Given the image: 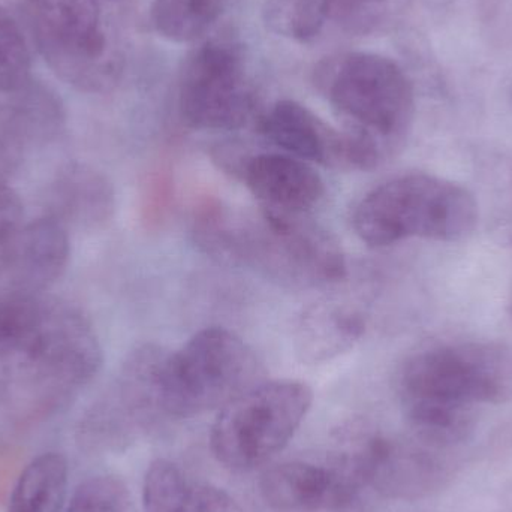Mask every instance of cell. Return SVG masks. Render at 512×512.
<instances>
[{"instance_id":"6da1fadb","label":"cell","mask_w":512,"mask_h":512,"mask_svg":"<svg viewBox=\"0 0 512 512\" xmlns=\"http://www.w3.org/2000/svg\"><path fill=\"white\" fill-rule=\"evenodd\" d=\"M191 234L198 249L219 264L248 268L288 288H316L346 276L342 246L307 215L264 209L246 215L206 200L195 209Z\"/></svg>"},{"instance_id":"7a4b0ae2","label":"cell","mask_w":512,"mask_h":512,"mask_svg":"<svg viewBox=\"0 0 512 512\" xmlns=\"http://www.w3.org/2000/svg\"><path fill=\"white\" fill-rule=\"evenodd\" d=\"M400 397L414 435L450 448L468 439L480 405L512 400V346L469 342L436 346L409 358Z\"/></svg>"},{"instance_id":"3957f363","label":"cell","mask_w":512,"mask_h":512,"mask_svg":"<svg viewBox=\"0 0 512 512\" xmlns=\"http://www.w3.org/2000/svg\"><path fill=\"white\" fill-rule=\"evenodd\" d=\"M327 98L366 161L375 170L399 153L411 131L414 87L394 60L375 53L328 57L315 72Z\"/></svg>"},{"instance_id":"277c9868","label":"cell","mask_w":512,"mask_h":512,"mask_svg":"<svg viewBox=\"0 0 512 512\" xmlns=\"http://www.w3.org/2000/svg\"><path fill=\"white\" fill-rule=\"evenodd\" d=\"M355 233L370 248L409 239L459 242L478 224L474 195L430 174L394 177L370 191L355 207Z\"/></svg>"},{"instance_id":"5b68a950","label":"cell","mask_w":512,"mask_h":512,"mask_svg":"<svg viewBox=\"0 0 512 512\" xmlns=\"http://www.w3.org/2000/svg\"><path fill=\"white\" fill-rule=\"evenodd\" d=\"M258 358L227 328H204L179 351L167 352L158 372L161 417L192 418L221 409L259 382Z\"/></svg>"},{"instance_id":"8992f818","label":"cell","mask_w":512,"mask_h":512,"mask_svg":"<svg viewBox=\"0 0 512 512\" xmlns=\"http://www.w3.org/2000/svg\"><path fill=\"white\" fill-rule=\"evenodd\" d=\"M24 15L39 54L69 86L105 93L119 83L123 59L101 0H26Z\"/></svg>"},{"instance_id":"52a82bcc","label":"cell","mask_w":512,"mask_h":512,"mask_svg":"<svg viewBox=\"0 0 512 512\" xmlns=\"http://www.w3.org/2000/svg\"><path fill=\"white\" fill-rule=\"evenodd\" d=\"M312 403L304 382H258L219 409L210 432L213 456L231 471L264 465L294 438Z\"/></svg>"},{"instance_id":"ba28073f","label":"cell","mask_w":512,"mask_h":512,"mask_svg":"<svg viewBox=\"0 0 512 512\" xmlns=\"http://www.w3.org/2000/svg\"><path fill=\"white\" fill-rule=\"evenodd\" d=\"M0 393L35 412L51 411L56 366L50 297L0 289Z\"/></svg>"},{"instance_id":"9c48e42d","label":"cell","mask_w":512,"mask_h":512,"mask_svg":"<svg viewBox=\"0 0 512 512\" xmlns=\"http://www.w3.org/2000/svg\"><path fill=\"white\" fill-rule=\"evenodd\" d=\"M179 110L201 131H236L254 116L255 93L242 45L215 36L195 48L179 81Z\"/></svg>"},{"instance_id":"30bf717a","label":"cell","mask_w":512,"mask_h":512,"mask_svg":"<svg viewBox=\"0 0 512 512\" xmlns=\"http://www.w3.org/2000/svg\"><path fill=\"white\" fill-rule=\"evenodd\" d=\"M448 448L414 435L391 439L373 433L369 487L385 499L418 501L442 489L451 475Z\"/></svg>"},{"instance_id":"8fae6325","label":"cell","mask_w":512,"mask_h":512,"mask_svg":"<svg viewBox=\"0 0 512 512\" xmlns=\"http://www.w3.org/2000/svg\"><path fill=\"white\" fill-rule=\"evenodd\" d=\"M259 490L276 512H352L366 492L328 460L279 463L262 475Z\"/></svg>"},{"instance_id":"7c38bea8","label":"cell","mask_w":512,"mask_h":512,"mask_svg":"<svg viewBox=\"0 0 512 512\" xmlns=\"http://www.w3.org/2000/svg\"><path fill=\"white\" fill-rule=\"evenodd\" d=\"M259 131L283 153L346 171H364L360 147L345 131L331 128L295 101H279L259 123Z\"/></svg>"},{"instance_id":"4fadbf2b","label":"cell","mask_w":512,"mask_h":512,"mask_svg":"<svg viewBox=\"0 0 512 512\" xmlns=\"http://www.w3.org/2000/svg\"><path fill=\"white\" fill-rule=\"evenodd\" d=\"M71 255L68 228L51 216L23 225L0 246V288L42 295L59 282Z\"/></svg>"},{"instance_id":"5bb4252c","label":"cell","mask_w":512,"mask_h":512,"mask_svg":"<svg viewBox=\"0 0 512 512\" xmlns=\"http://www.w3.org/2000/svg\"><path fill=\"white\" fill-rule=\"evenodd\" d=\"M239 179L261 209L282 215H307L325 194L321 176L306 161L288 153L248 156Z\"/></svg>"},{"instance_id":"9a60e30c","label":"cell","mask_w":512,"mask_h":512,"mask_svg":"<svg viewBox=\"0 0 512 512\" xmlns=\"http://www.w3.org/2000/svg\"><path fill=\"white\" fill-rule=\"evenodd\" d=\"M47 216L60 224L99 230L116 210V195L110 180L101 171L86 164H69L57 174L48 192Z\"/></svg>"},{"instance_id":"2e32d148","label":"cell","mask_w":512,"mask_h":512,"mask_svg":"<svg viewBox=\"0 0 512 512\" xmlns=\"http://www.w3.org/2000/svg\"><path fill=\"white\" fill-rule=\"evenodd\" d=\"M144 512H243L236 499L212 484L191 480L176 463L158 459L144 477Z\"/></svg>"},{"instance_id":"e0dca14e","label":"cell","mask_w":512,"mask_h":512,"mask_svg":"<svg viewBox=\"0 0 512 512\" xmlns=\"http://www.w3.org/2000/svg\"><path fill=\"white\" fill-rule=\"evenodd\" d=\"M62 99L42 81L0 92V126L26 147L56 140L65 126Z\"/></svg>"},{"instance_id":"ac0fdd59","label":"cell","mask_w":512,"mask_h":512,"mask_svg":"<svg viewBox=\"0 0 512 512\" xmlns=\"http://www.w3.org/2000/svg\"><path fill=\"white\" fill-rule=\"evenodd\" d=\"M364 331L366 322L354 309L333 303L313 304L298 318L295 351L304 363H327L354 348Z\"/></svg>"},{"instance_id":"d6986e66","label":"cell","mask_w":512,"mask_h":512,"mask_svg":"<svg viewBox=\"0 0 512 512\" xmlns=\"http://www.w3.org/2000/svg\"><path fill=\"white\" fill-rule=\"evenodd\" d=\"M68 463L62 454L45 453L26 466L15 484L8 512H62Z\"/></svg>"},{"instance_id":"ffe728a7","label":"cell","mask_w":512,"mask_h":512,"mask_svg":"<svg viewBox=\"0 0 512 512\" xmlns=\"http://www.w3.org/2000/svg\"><path fill=\"white\" fill-rule=\"evenodd\" d=\"M233 0H155L152 21L168 41L191 42L209 32Z\"/></svg>"},{"instance_id":"44dd1931","label":"cell","mask_w":512,"mask_h":512,"mask_svg":"<svg viewBox=\"0 0 512 512\" xmlns=\"http://www.w3.org/2000/svg\"><path fill=\"white\" fill-rule=\"evenodd\" d=\"M411 0H327V21L342 32L369 36L390 29Z\"/></svg>"},{"instance_id":"7402d4cb","label":"cell","mask_w":512,"mask_h":512,"mask_svg":"<svg viewBox=\"0 0 512 512\" xmlns=\"http://www.w3.org/2000/svg\"><path fill=\"white\" fill-rule=\"evenodd\" d=\"M265 21L277 35L309 42L327 21V0H265Z\"/></svg>"},{"instance_id":"603a6c76","label":"cell","mask_w":512,"mask_h":512,"mask_svg":"<svg viewBox=\"0 0 512 512\" xmlns=\"http://www.w3.org/2000/svg\"><path fill=\"white\" fill-rule=\"evenodd\" d=\"M66 512H138L131 490L116 477H93L75 489Z\"/></svg>"},{"instance_id":"cb8c5ba5","label":"cell","mask_w":512,"mask_h":512,"mask_svg":"<svg viewBox=\"0 0 512 512\" xmlns=\"http://www.w3.org/2000/svg\"><path fill=\"white\" fill-rule=\"evenodd\" d=\"M143 218L149 227L161 224L173 200L170 171L158 170L150 176L144 192Z\"/></svg>"},{"instance_id":"d4e9b609","label":"cell","mask_w":512,"mask_h":512,"mask_svg":"<svg viewBox=\"0 0 512 512\" xmlns=\"http://www.w3.org/2000/svg\"><path fill=\"white\" fill-rule=\"evenodd\" d=\"M24 206L20 195L0 182V246L5 245L23 227Z\"/></svg>"},{"instance_id":"484cf974","label":"cell","mask_w":512,"mask_h":512,"mask_svg":"<svg viewBox=\"0 0 512 512\" xmlns=\"http://www.w3.org/2000/svg\"><path fill=\"white\" fill-rule=\"evenodd\" d=\"M27 147L0 126V182H6L20 170Z\"/></svg>"},{"instance_id":"4316f807","label":"cell","mask_w":512,"mask_h":512,"mask_svg":"<svg viewBox=\"0 0 512 512\" xmlns=\"http://www.w3.org/2000/svg\"><path fill=\"white\" fill-rule=\"evenodd\" d=\"M508 313H510V318L512 319V292L510 295V301H508Z\"/></svg>"},{"instance_id":"83f0119b","label":"cell","mask_w":512,"mask_h":512,"mask_svg":"<svg viewBox=\"0 0 512 512\" xmlns=\"http://www.w3.org/2000/svg\"><path fill=\"white\" fill-rule=\"evenodd\" d=\"M511 98H512V84H511Z\"/></svg>"},{"instance_id":"f1b7e54d","label":"cell","mask_w":512,"mask_h":512,"mask_svg":"<svg viewBox=\"0 0 512 512\" xmlns=\"http://www.w3.org/2000/svg\"><path fill=\"white\" fill-rule=\"evenodd\" d=\"M0 11H2V8H0Z\"/></svg>"}]
</instances>
